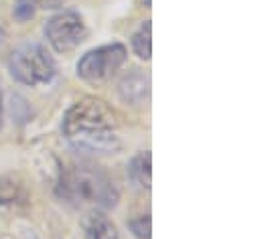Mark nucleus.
<instances>
[{
    "label": "nucleus",
    "mask_w": 262,
    "mask_h": 239,
    "mask_svg": "<svg viewBox=\"0 0 262 239\" xmlns=\"http://www.w3.org/2000/svg\"><path fill=\"white\" fill-rule=\"evenodd\" d=\"M118 126V114L104 100L85 95L67 108L61 130L79 150L114 152L120 148Z\"/></svg>",
    "instance_id": "nucleus-1"
},
{
    "label": "nucleus",
    "mask_w": 262,
    "mask_h": 239,
    "mask_svg": "<svg viewBox=\"0 0 262 239\" xmlns=\"http://www.w3.org/2000/svg\"><path fill=\"white\" fill-rule=\"evenodd\" d=\"M57 193L73 205L100 209H112L118 203V188L112 179L98 166L81 162L61 171V179L57 184Z\"/></svg>",
    "instance_id": "nucleus-2"
},
{
    "label": "nucleus",
    "mask_w": 262,
    "mask_h": 239,
    "mask_svg": "<svg viewBox=\"0 0 262 239\" xmlns=\"http://www.w3.org/2000/svg\"><path fill=\"white\" fill-rule=\"evenodd\" d=\"M8 71L25 85H49L57 75V65L51 53L39 43H25L8 57Z\"/></svg>",
    "instance_id": "nucleus-3"
},
{
    "label": "nucleus",
    "mask_w": 262,
    "mask_h": 239,
    "mask_svg": "<svg viewBox=\"0 0 262 239\" xmlns=\"http://www.w3.org/2000/svg\"><path fill=\"white\" fill-rule=\"evenodd\" d=\"M126 47L122 43H110L88 51L77 63V75L88 83L108 81L126 61Z\"/></svg>",
    "instance_id": "nucleus-4"
},
{
    "label": "nucleus",
    "mask_w": 262,
    "mask_h": 239,
    "mask_svg": "<svg viewBox=\"0 0 262 239\" xmlns=\"http://www.w3.org/2000/svg\"><path fill=\"white\" fill-rule=\"evenodd\" d=\"M45 37L57 53H69L85 41L88 27L77 12L61 10L45 22Z\"/></svg>",
    "instance_id": "nucleus-5"
},
{
    "label": "nucleus",
    "mask_w": 262,
    "mask_h": 239,
    "mask_svg": "<svg viewBox=\"0 0 262 239\" xmlns=\"http://www.w3.org/2000/svg\"><path fill=\"white\" fill-rule=\"evenodd\" d=\"M128 177H130L134 186L150 190V182H152V156H150L148 150H142L136 156H132L130 164H128Z\"/></svg>",
    "instance_id": "nucleus-6"
},
{
    "label": "nucleus",
    "mask_w": 262,
    "mask_h": 239,
    "mask_svg": "<svg viewBox=\"0 0 262 239\" xmlns=\"http://www.w3.org/2000/svg\"><path fill=\"white\" fill-rule=\"evenodd\" d=\"M27 201H29V190L18 177L8 175L0 179V205L18 207V205H27Z\"/></svg>",
    "instance_id": "nucleus-7"
},
{
    "label": "nucleus",
    "mask_w": 262,
    "mask_h": 239,
    "mask_svg": "<svg viewBox=\"0 0 262 239\" xmlns=\"http://www.w3.org/2000/svg\"><path fill=\"white\" fill-rule=\"evenodd\" d=\"M85 239H118V229L104 213L96 211L85 221Z\"/></svg>",
    "instance_id": "nucleus-8"
},
{
    "label": "nucleus",
    "mask_w": 262,
    "mask_h": 239,
    "mask_svg": "<svg viewBox=\"0 0 262 239\" xmlns=\"http://www.w3.org/2000/svg\"><path fill=\"white\" fill-rule=\"evenodd\" d=\"M146 93H148V79L140 73H130L120 83V95L126 102H132V104L140 102L142 98H146Z\"/></svg>",
    "instance_id": "nucleus-9"
},
{
    "label": "nucleus",
    "mask_w": 262,
    "mask_h": 239,
    "mask_svg": "<svg viewBox=\"0 0 262 239\" xmlns=\"http://www.w3.org/2000/svg\"><path fill=\"white\" fill-rule=\"evenodd\" d=\"M132 51L140 57V59L148 61L152 55V25L150 20L142 22L138 27V31L132 35Z\"/></svg>",
    "instance_id": "nucleus-10"
},
{
    "label": "nucleus",
    "mask_w": 262,
    "mask_h": 239,
    "mask_svg": "<svg viewBox=\"0 0 262 239\" xmlns=\"http://www.w3.org/2000/svg\"><path fill=\"white\" fill-rule=\"evenodd\" d=\"M132 235L136 239H150L152 237V221L150 215H136L128 221Z\"/></svg>",
    "instance_id": "nucleus-11"
},
{
    "label": "nucleus",
    "mask_w": 262,
    "mask_h": 239,
    "mask_svg": "<svg viewBox=\"0 0 262 239\" xmlns=\"http://www.w3.org/2000/svg\"><path fill=\"white\" fill-rule=\"evenodd\" d=\"M39 8V0H14L12 6V14L18 22H29Z\"/></svg>",
    "instance_id": "nucleus-12"
},
{
    "label": "nucleus",
    "mask_w": 262,
    "mask_h": 239,
    "mask_svg": "<svg viewBox=\"0 0 262 239\" xmlns=\"http://www.w3.org/2000/svg\"><path fill=\"white\" fill-rule=\"evenodd\" d=\"M2 119H4V102H2V89H0V128H2Z\"/></svg>",
    "instance_id": "nucleus-13"
}]
</instances>
